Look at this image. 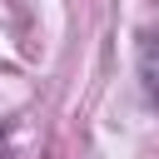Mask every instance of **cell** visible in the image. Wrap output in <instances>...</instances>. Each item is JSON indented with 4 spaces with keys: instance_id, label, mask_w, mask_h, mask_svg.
Instances as JSON below:
<instances>
[{
    "instance_id": "cell-1",
    "label": "cell",
    "mask_w": 159,
    "mask_h": 159,
    "mask_svg": "<svg viewBox=\"0 0 159 159\" xmlns=\"http://www.w3.org/2000/svg\"><path fill=\"white\" fill-rule=\"evenodd\" d=\"M139 84H144L149 104H159V35H144V45H139Z\"/></svg>"
}]
</instances>
